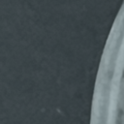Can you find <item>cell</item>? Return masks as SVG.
<instances>
[{
    "instance_id": "6da1fadb",
    "label": "cell",
    "mask_w": 124,
    "mask_h": 124,
    "mask_svg": "<svg viewBox=\"0 0 124 124\" xmlns=\"http://www.w3.org/2000/svg\"><path fill=\"white\" fill-rule=\"evenodd\" d=\"M123 77H124V73H123Z\"/></svg>"
}]
</instances>
